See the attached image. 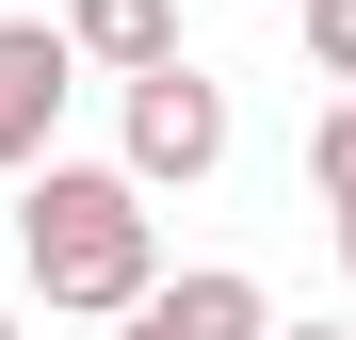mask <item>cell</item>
<instances>
[{"label":"cell","mask_w":356,"mask_h":340,"mask_svg":"<svg viewBox=\"0 0 356 340\" xmlns=\"http://www.w3.org/2000/svg\"><path fill=\"white\" fill-rule=\"evenodd\" d=\"M17 259H33V292L49 308H130L146 292V275H162V227H146V179H113V162H65V146H49V162H17Z\"/></svg>","instance_id":"6da1fadb"},{"label":"cell","mask_w":356,"mask_h":340,"mask_svg":"<svg viewBox=\"0 0 356 340\" xmlns=\"http://www.w3.org/2000/svg\"><path fill=\"white\" fill-rule=\"evenodd\" d=\"M211 162H227V81H195V65H178V49H162V65H130V162H113V179H211Z\"/></svg>","instance_id":"7a4b0ae2"},{"label":"cell","mask_w":356,"mask_h":340,"mask_svg":"<svg viewBox=\"0 0 356 340\" xmlns=\"http://www.w3.org/2000/svg\"><path fill=\"white\" fill-rule=\"evenodd\" d=\"M65 81H81L65 17H0V179H17V162H49V130H65Z\"/></svg>","instance_id":"3957f363"},{"label":"cell","mask_w":356,"mask_h":340,"mask_svg":"<svg viewBox=\"0 0 356 340\" xmlns=\"http://www.w3.org/2000/svg\"><path fill=\"white\" fill-rule=\"evenodd\" d=\"M113 324H130V340H259L275 308H259V275H243V259H195V275H146Z\"/></svg>","instance_id":"277c9868"},{"label":"cell","mask_w":356,"mask_h":340,"mask_svg":"<svg viewBox=\"0 0 356 340\" xmlns=\"http://www.w3.org/2000/svg\"><path fill=\"white\" fill-rule=\"evenodd\" d=\"M65 49L130 81V65H162V49H178V0H65Z\"/></svg>","instance_id":"5b68a950"},{"label":"cell","mask_w":356,"mask_h":340,"mask_svg":"<svg viewBox=\"0 0 356 340\" xmlns=\"http://www.w3.org/2000/svg\"><path fill=\"white\" fill-rule=\"evenodd\" d=\"M308 162H324V211L356 195V97H324V130H308Z\"/></svg>","instance_id":"8992f818"},{"label":"cell","mask_w":356,"mask_h":340,"mask_svg":"<svg viewBox=\"0 0 356 340\" xmlns=\"http://www.w3.org/2000/svg\"><path fill=\"white\" fill-rule=\"evenodd\" d=\"M308 65H324V81H356V0H308Z\"/></svg>","instance_id":"52a82bcc"},{"label":"cell","mask_w":356,"mask_h":340,"mask_svg":"<svg viewBox=\"0 0 356 340\" xmlns=\"http://www.w3.org/2000/svg\"><path fill=\"white\" fill-rule=\"evenodd\" d=\"M259 340H356V324H259Z\"/></svg>","instance_id":"ba28073f"},{"label":"cell","mask_w":356,"mask_h":340,"mask_svg":"<svg viewBox=\"0 0 356 340\" xmlns=\"http://www.w3.org/2000/svg\"><path fill=\"white\" fill-rule=\"evenodd\" d=\"M324 227H340V259H356V195H340V211H324Z\"/></svg>","instance_id":"9c48e42d"},{"label":"cell","mask_w":356,"mask_h":340,"mask_svg":"<svg viewBox=\"0 0 356 340\" xmlns=\"http://www.w3.org/2000/svg\"><path fill=\"white\" fill-rule=\"evenodd\" d=\"M0 340H17V308H0Z\"/></svg>","instance_id":"30bf717a"}]
</instances>
